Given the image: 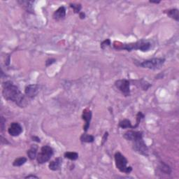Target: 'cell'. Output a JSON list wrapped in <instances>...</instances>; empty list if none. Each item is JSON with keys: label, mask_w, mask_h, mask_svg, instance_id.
Instances as JSON below:
<instances>
[{"label": "cell", "mask_w": 179, "mask_h": 179, "mask_svg": "<svg viewBox=\"0 0 179 179\" xmlns=\"http://www.w3.org/2000/svg\"><path fill=\"white\" fill-rule=\"evenodd\" d=\"M54 154V150L49 146H44L41 148V151L37 154V160L40 165L46 163L50 160Z\"/></svg>", "instance_id": "obj_6"}, {"label": "cell", "mask_w": 179, "mask_h": 179, "mask_svg": "<svg viewBox=\"0 0 179 179\" xmlns=\"http://www.w3.org/2000/svg\"><path fill=\"white\" fill-rule=\"evenodd\" d=\"M159 169H160L161 172L165 173V174L170 175L171 173V168L164 162H160V165H159Z\"/></svg>", "instance_id": "obj_16"}, {"label": "cell", "mask_w": 179, "mask_h": 179, "mask_svg": "<svg viewBox=\"0 0 179 179\" xmlns=\"http://www.w3.org/2000/svg\"><path fill=\"white\" fill-rule=\"evenodd\" d=\"M6 139V138H4L3 137H2V136H1V142H2V143H4V144H9V142Z\"/></svg>", "instance_id": "obj_29"}, {"label": "cell", "mask_w": 179, "mask_h": 179, "mask_svg": "<svg viewBox=\"0 0 179 179\" xmlns=\"http://www.w3.org/2000/svg\"><path fill=\"white\" fill-rule=\"evenodd\" d=\"M6 123V120L4 119L3 116L1 117V131L3 132L4 129V124Z\"/></svg>", "instance_id": "obj_27"}, {"label": "cell", "mask_w": 179, "mask_h": 179, "mask_svg": "<svg viewBox=\"0 0 179 179\" xmlns=\"http://www.w3.org/2000/svg\"><path fill=\"white\" fill-rule=\"evenodd\" d=\"M108 137V132H106L104 133V136H103V138H102V145H104L105 142L107 141V138Z\"/></svg>", "instance_id": "obj_26"}, {"label": "cell", "mask_w": 179, "mask_h": 179, "mask_svg": "<svg viewBox=\"0 0 179 179\" xmlns=\"http://www.w3.org/2000/svg\"><path fill=\"white\" fill-rule=\"evenodd\" d=\"M39 178V177H38L37 176H35V175H33V174H30V175H28V176H25V178Z\"/></svg>", "instance_id": "obj_30"}, {"label": "cell", "mask_w": 179, "mask_h": 179, "mask_svg": "<svg viewBox=\"0 0 179 179\" xmlns=\"http://www.w3.org/2000/svg\"><path fill=\"white\" fill-rule=\"evenodd\" d=\"M149 2L151 4H158L160 3V1H158V2H157V1H150Z\"/></svg>", "instance_id": "obj_32"}, {"label": "cell", "mask_w": 179, "mask_h": 179, "mask_svg": "<svg viewBox=\"0 0 179 179\" xmlns=\"http://www.w3.org/2000/svg\"><path fill=\"white\" fill-rule=\"evenodd\" d=\"M113 48L115 50H125L127 51L132 50H141L142 52H148L151 49V44L150 42L141 40L134 43H121L119 41H114L113 44Z\"/></svg>", "instance_id": "obj_3"}, {"label": "cell", "mask_w": 179, "mask_h": 179, "mask_svg": "<svg viewBox=\"0 0 179 179\" xmlns=\"http://www.w3.org/2000/svg\"><path fill=\"white\" fill-rule=\"evenodd\" d=\"M139 82L141 84V88H142L143 90H147L148 88L151 86V85L150 84H148L147 81H145V80H142L141 81L139 80Z\"/></svg>", "instance_id": "obj_24"}, {"label": "cell", "mask_w": 179, "mask_h": 179, "mask_svg": "<svg viewBox=\"0 0 179 179\" xmlns=\"http://www.w3.org/2000/svg\"><path fill=\"white\" fill-rule=\"evenodd\" d=\"M126 140L132 142V149L138 154L148 157V148L143 138V132L141 131L129 130L123 134Z\"/></svg>", "instance_id": "obj_2"}, {"label": "cell", "mask_w": 179, "mask_h": 179, "mask_svg": "<svg viewBox=\"0 0 179 179\" xmlns=\"http://www.w3.org/2000/svg\"><path fill=\"white\" fill-rule=\"evenodd\" d=\"M115 167L119 170L120 172L125 173H130L132 171V167H128V160L124 155L120 152H116L114 155Z\"/></svg>", "instance_id": "obj_4"}, {"label": "cell", "mask_w": 179, "mask_h": 179, "mask_svg": "<svg viewBox=\"0 0 179 179\" xmlns=\"http://www.w3.org/2000/svg\"><path fill=\"white\" fill-rule=\"evenodd\" d=\"M119 127L122 129H133V125L131 121L128 119H124L119 122Z\"/></svg>", "instance_id": "obj_18"}, {"label": "cell", "mask_w": 179, "mask_h": 179, "mask_svg": "<svg viewBox=\"0 0 179 179\" xmlns=\"http://www.w3.org/2000/svg\"><path fill=\"white\" fill-rule=\"evenodd\" d=\"M37 151H38V146L35 144L31 146L29 149L27 150V154L29 160H34V159H37Z\"/></svg>", "instance_id": "obj_15"}, {"label": "cell", "mask_w": 179, "mask_h": 179, "mask_svg": "<svg viewBox=\"0 0 179 179\" xmlns=\"http://www.w3.org/2000/svg\"><path fill=\"white\" fill-rule=\"evenodd\" d=\"M115 86L125 97H129L130 92V81L127 79H119L115 82Z\"/></svg>", "instance_id": "obj_7"}, {"label": "cell", "mask_w": 179, "mask_h": 179, "mask_svg": "<svg viewBox=\"0 0 179 179\" xmlns=\"http://www.w3.org/2000/svg\"><path fill=\"white\" fill-rule=\"evenodd\" d=\"M145 118V115L143 114L142 112H138V113L137 114V122H136V125L133 126V129H135V128H137L138 127V125H139L141 121L142 120H143V118Z\"/></svg>", "instance_id": "obj_22"}, {"label": "cell", "mask_w": 179, "mask_h": 179, "mask_svg": "<svg viewBox=\"0 0 179 179\" xmlns=\"http://www.w3.org/2000/svg\"><path fill=\"white\" fill-rule=\"evenodd\" d=\"M164 14H167L168 17L171 18L176 21H179V11L177 9H171L164 11Z\"/></svg>", "instance_id": "obj_14"}, {"label": "cell", "mask_w": 179, "mask_h": 179, "mask_svg": "<svg viewBox=\"0 0 179 179\" xmlns=\"http://www.w3.org/2000/svg\"><path fill=\"white\" fill-rule=\"evenodd\" d=\"M79 17L80 19H85V14L84 12H80L79 14Z\"/></svg>", "instance_id": "obj_31"}, {"label": "cell", "mask_w": 179, "mask_h": 179, "mask_svg": "<svg viewBox=\"0 0 179 179\" xmlns=\"http://www.w3.org/2000/svg\"><path fill=\"white\" fill-rule=\"evenodd\" d=\"M23 132L22 126L19 123L14 122L10 125L8 128V133L12 137H18Z\"/></svg>", "instance_id": "obj_8"}, {"label": "cell", "mask_w": 179, "mask_h": 179, "mask_svg": "<svg viewBox=\"0 0 179 179\" xmlns=\"http://www.w3.org/2000/svg\"><path fill=\"white\" fill-rule=\"evenodd\" d=\"M31 138L32 139V141H33V142H36L37 143L41 142V140H40V138L38 137H37V136H32Z\"/></svg>", "instance_id": "obj_28"}, {"label": "cell", "mask_w": 179, "mask_h": 179, "mask_svg": "<svg viewBox=\"0 0 179 179\" xmlns=\"http://www.w3.org/2000/svg\"><path fill=\"white\" fill-rule=\"evenodd\" d=\"M39 92V86L37 84L28 85L25 89V94L27 97L33 99L36 97Z\"/></svg>", "instance_id": "obj_10"}, {"label": "cell", "mask_w": 179, "mask_h": 179, "mask_svg": "<svg viewBox=\"0 0 179 179\" xmlns=\"http://www.w3.org/2000/svg\"><path fill=\"white\" fill-rule=\"evenodd\" d=\"M2 95L5 99L11 101L20 107H24L26 103L25 95L14 83L7 80L2 84Z\"/></svg>", "instance_id": "obj_1"}, {"label": "cell", "mask_w": 179, "mask_h": 179, "mask_svg": "<svg viewBox=\"0 0 179 179\" xmlns=\"http://www.w3.org/2000/svg\"><path fill=\"white\" fill-rule=\"evenodd\" d=\"M166 60L162 57L160 58H152L146 60L142 62L138 63V66L144 69H148L150 70H158L160 69L165 64Z\"/></svg>", "instance_id": "obj_5"}, {"label": "cell", "mask_w": 179, "mask_h": 179, "mask_svg": "<svg viewBox=\"0 0 179 179\" xmlns=\"http://www.w3.org/2000/svg\"><path fill=\"white\" fill-rule=\"evenodd\" d=\"M92 117V111L90 110L89 108H85V109L83 111L82 119L85 121V125L84 126V130L85 132H87L88 129L90 128Z\"/></svg>", "instance_id": "obj_9"}, {"label": "cell", "mask_w": 179, "mask_h": 179, "mask_svg": "<svg viewBox=\"0 0 179 179\" xmlns=\"http://www.w3.org/2000/svg\"><path fill=\"white\" fill-rule=\"evenodd\" d=\"M64 157L65 158L69 159L70 160L75 161L79 158V154L76 152H66L64 153Z\"/></svg>", "instance_id": "obj_20"}, {"label": "cell", "mask_w": 179, "mask_h": 179, "mask_svg": "<svg viewBox=\"0 0 179 179\" xmlns=\"http://www.w3.org/2000/svg\"><path fill=\"white\" fill-rule=\"evenodd\" d=\"M80 140L82 143H93L95 141V137L91 134L84 133L80 136Z\"/></svg>", "instance_id": "obj_17"}, {"label": "cell", "mask_w": 179, "mask_h": 179, "mask_svg": "<svg viewBox=\"0 0 179 179\" xmlns=\"http://www.w3.org/2000/svg\"><path fill=\"white\" fill-rule=\"evenodd\" d=\"M66 17V9L64 6H60L53 14V18L55 21H63Z\"/></svg>", "instance_id": "obj_11"}, {"label": "cell", "mask_w": 179, "mask_h": 179, "mask_svg": "<svg viewBox=\"0 0 179 179\" xmlns=\"http://www.w3.org/2000/svg\"><path fill=\"white\" fill-rule=\"evenodd\" d=\"M69 6L73 9V11H74L75 14H80V11H81V9H82L81 4H74V3L72 4H72H69Z\"/></svg>", "instance_id": "obj_21"}, {"label": "cell", "mask_w": 179, "mask_h": 179, "mask_svg": "<svg viewBox=\"0 0 179 179\" xmlns=\"http://www.w3.org/2000/svg\"><path fill=\"white\" fill-rule=\"evenodd\" d=\"M111 44V40L109 39H105L104 41H103L102 43H101L100 48L102 50H105L106 48L110 46Z\"/></svg>", "instance_id": "obj_23"}, {"label": "cell", "mask_w": 179, "mask_h": 179, "mask_svg": "<svg viewBox=\"0 0 179 179\" xmlns=\"http://www.w3.org/2000/svg\"><path fill=\"white\" fill-rule=\"evenodd\" d=\"M62 164V158H57L54 160L50 161L49 165V168L50 170L56 171L60 169Z\"/></svg>", "instance_id": "obj_13"}, {"label": "cell", "mask_w": 179, "mask_h": 179, "mask_svg": "<svg viewBox=\"0 0 179 179\" xmlns=\"http://www.w3.org/2000/svg\"><path fill=\"white\" fill-rule=\"evenodd\" d=\"M27 159L25 157L18 158L14 161V162H13V166H14V167H21V166L24 165L27 162Z\"/></svg>", "instance_id": "obj_19"}, {"label": "cell", "mask_w": 179, "mask_h": 179, "mask_svg": "<svg viewBox=\"0 0 179 179\" xmlns=\"http://www.w3.org/2000/svg\"><path fill=\"white\" fill-rule=\"evenodd\" d=\"M18 3L21 5L22 7V9H25L27 12L34 14V1H25V0H20V1H18Z\"/></svg>", "instance_id": "obj_12"}, {"label": "cell", "mask_w": 179, "mask_h": 179, "mask_svg": "<svg viewBox=\"0 0 179 179\" xmlns=\"http://www.w3.org/2000/svg\"><path fill=\"white\" fill-rule=\"evenodd\" d=\"M55 62H56V60H55V58H49L48 60H46V67H49L50 66V65H52Z\"/></svg>", "instance_id": "obj_25"}]
</instances>
